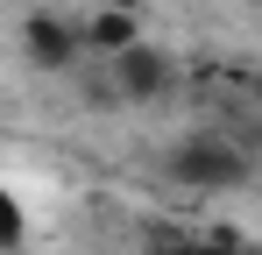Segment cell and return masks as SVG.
Listing matches in <instances>:
<instances>
[{
  "label": "cell",
  "mask_w": 262,
  "mask_h": 255,
  "mask_svg": "<svg viewBox=\"0 0 262 255\" xmlns=\"http://www.w3.org/2000/svg\"><path fill=\"white\" fill-rule=\"evenodd\" d=\"M163 170H170L184 192H241L255 177V156L227 128H184L170 149H163Z\"/></svg>",
  "instance_id": "6da1fadb"
},
{
  "label": "cell",
  "mask_w": 262,
  "mask_h": 255,
  "mask_svg": "<svg viewBox=\"0 0 262 255\" xmlns=\"http://www.w3.org/2000/svg\"><path fill=\"white\" fill-rule=\"evenodd\" d=\"M170 85H177V57L156 50L149 36L128 42V50H114V57H99V99H106V107H149V99H163Z\"/></svg>",
  "instance_id": "7a4b0ae2"
},
{
  "label": "cell",
  "mask_w": 262,
  "mask_h": 255,
  "mask_svg": "<svg viewBox=\"0 0 262 255\" xmlns=\"http://www.w3.org/2000/svg\"><path fill=\"white\" fill-rule=\"evenodd\" d=\"M21 50L36 71H71L85 57V22H64V14H29L21 22Z\"/></svg>",
  "instance_id": "3957f363"
},
{
  "label": "cell",
  "mask_w": 262,
  "mask_h": 255,
  "mask_svg": "<svg viewBox=\"0 0 262 255\" xmlns=\"http://www.w3.org/2000/svg\"><path fill=\"white\" fill-rule=\"evenodd\" d=\"M29 248V206L14 184H0V255H21Z\"/></svg>",
  "instance_id": "277c9868"
},
{
  "label": "cell",
  "mask_w": 262,
  "mask_h": 255,
  "mask_svg": "<svg viewBox=\"0 0 262 255\" xmlns=\"http://www.w3.org/2000/svg\"><path fill=\"white\" fill-rule=\"evenodd\" d=\"M156 255H262L255 241H234V234H191V241H163Z\"/></svg>",
  "instance_id": "5b68a950"
},
{
  "label": "cell",
  "mask_w": 262,
  "mask_h": 255,
  "mask_svg": "<svg viewBox=\"0 0 262 255\" xmlns=\"http://www.w3.org/2000/svg\"><path fill=\"white\" fill-rule=\"evenodd\" d=\"M114 7H128V0H114Z\"/></svg>",
  "instance_id": "8992f818"
}]
</instances>
